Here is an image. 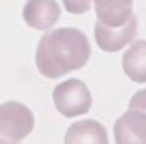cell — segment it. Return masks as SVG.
<instances>
[{
  "mask_svg": "<svg viewBox=\"0 0 146 144\" xmlns=\"http://www.w3.org/2000/svg\"><path fill=\"white\" fill-rule=\"evenodd\" d=\"M138 33V19L135 14L131 16V19L118 27H108L97 20L94 26V34L98 47L106 53H115L123 47H126L129 43L133 42Z\"/></svg>",
  "mask_w": 146,
  "mask_h": 144,
  "instance_id": "obj_4",
  "label": "cell"
},
{
  "mask_svg": "<svg viewBox=\"0 0 146 144\" xmlns=\"http://www.w3.org/2000/svg\"><path fill=\"white\" fill-rule=\"evenodd\" d=\"M0 144H20V141H14V140H9L6 137H3L0 134Z\"/></svg>",
  "mask_w": 146,
  "mask_h": 144,
  "instance_id": "obj_12",
  "label": "cell"
},
{
  "mask_svg": "<svg viewBox=\"0 0 146 144\" xmlns=\"http://www.w3.org/2000/svg\"><path fill=\"white\" fill-rule=\"evenodd\" d=\"M34 114L23 103L9 100L0 104V134L9 140L21 141L34 129Z\"/></svg>",
  "mask_w": 146,
  "mask_h": 144,
  "instance_id": "obj_3",
  "label": "cell"
},
{
  "mask_svg": "<svg viewBox=\"0 0 146 144\" xmlns=\"http://www.w3.org/2000/svg\"><path fill=\"white\" fill-rule=\"evenodd\" d=\"M125 74L136 83H146V40H136L122 56Z\"/></svg>",
  "mask_w": 146,
  "mask_h": 144,
  "instance_id": "obj_9",
  "label": "cell"
},
{
  "mask_svg": "<svg viewBox=\"0 0 146 144\" xmlns=\"http://www.w3.org/2000/svg\"><path fill=\"white\" fill-rule=\"evenodd\" d=\"M64 144H109L105 127L94 118L72 123L64 137Z\"/></svg>",
  "mask_w": 146,
  "mask_h": 144,
  "instance_id": "obj_7",
  "label": "cell"
},
{
  "mask_svg": "<svg viewBox=\"0 0 146 144\" xmlns=\"http://www.w3.org/2000/svg\"><path fill=\"white\" fill-rule=\"evenodd\" d=\"M62 4L71 14H84L91 9L92 0H62Z\"/></svg>",
  "mask_w": 146,
  "mask_h": 144,
  "instance_id": "obj_10",
  "label": "cell"
},
{
  "mask_svg": "<svg viewBox=\"0 0 146 144\" xmlns=\"http://www.w3.org/2000/svg\"><path fill=\"white\" fill-rule=\"evenodd\" d=\"M61 16L55 0H27L23 7V19L27 26L36 30H50Z\"/></svg>",
  "mask_w": 146,
  "mask_h": 144,
  "instance_id": "obj_6",
  "label": "cell"
},
{
  "mask_svg": "<svg viewBox=\"0 0 146 144\" xmlns=\"http://www.w3.org/2000/svg\"><path fill=\"white\" fill-rule=\"evenodd\" d=\"M98 20L108 27L125 24L133 14V0H92Z\"/></svg>",
  "mask_w": 146,
  "mask_h": 144,
  "instance_id": "obj_8",
  "label": "cell"
},
{
  "mask_svg": "<svg viewBox=\"0 0 146 144\" xmlns=\"http://www.w3.org/2000/svg\"><path fill=\"white\" fill-rule=\"evenodd\" d=\"M55 108L64 117H77L90 111L92 96L87 84L80 79H70L55 86L52 92Z\"/></svg>",
  "mask_w": 146,
  "mask_h": 144,
  "instance_id": "obj_2",
  "label": "cell"
},
{
  "mask_svg": "<svg viewBox=\"0 0 146 144\" xmlns=\"http://www.w3.org/2000/svg\"><path fill=\"white\" fill-rule=\"evenodd\" d=\"M128 107L132 108V110H141V111H145L146 113V89L136 92L132 96Z\"/></svg>",
  "mask_w": 146,
  "mask_h": 144,
  "instance_id": "obj_11",
  "label": "cell"
},
{
  "mask_svg": "<svg viewBox=\"0 0 146 144\" xmlns=\"http://www.w3.org/2000/svg\"><path fill=\"white\" fill-rule=\"evenodd\" d=\"M91 46L87 36L75 27L47 32L36 50V66L47 79H58L87 64Z\"/></svg>",
  "mask_w": 146,
  "mask_h": 144,
  "instance_id": "obj_1",
  "label": "cell"
},
{
  "mask_svg": "<svg viewBox=\"0 0 146 144\" xmlns=\"http://www.w3.org/2000/svg\"><path fill=\"white\" fill-rule=\"evenodd\" d=\"M116 144H146V113L129 108L113 124Z\"/></svg>",
  "mask_w": 146,
  "mask_h": 144,
  "instance_id": "obj_5",
  "label": "cell"
}]
</instances>
